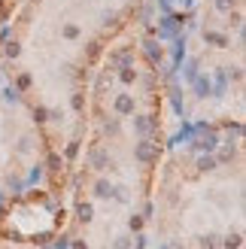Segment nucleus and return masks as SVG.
I'll list each match as a JSON object with an SVG mask.
<instances>
[{
    "label": "nucleus",
    "instance_id": "obj_4",
    "mask_svg": "<svg viewBox=\"0 0 246 249\" xmlns=\"http://www.w3.org/2000/svg\"><path fill=\"white\" fill-rule=\"evenodd\" d=\"M134 124H137V131H140V134H149V131H155V122H152V116H140V119L134 122Z\"/></svg>",
    "mask_w": 246,
    "mask_h": 249
},
{
    "label": "nucleus",
    "instance_id": "obj_14",
    "mask_svg": "<svg viewBox=\"0 0 246 249\" xmlns=\"http://www.w3.org/2000/svg\"><path fill=\"white\" fill-rule=\"evenodd\" d=\"M216 240H219L216 234H207V237H204V246H216Z\"/></svg>",
    "mask_w": 246,
    "mask_h": 249
},
{
    "label": "nucleus",
    "instance_id": "obj_6",
    "mask_svg": "<svg viewBox=\"0 0 246 249\" xmlns=\"http://www.w3.org/2000/svg\"><path fill=\"white\" fill-rule=\"evenodd\" d=\"M225 249H240V234H228V237L222 240Z\"/></svg>",
    "mask_w": 246,
    "mask_h": 249
},
{
    "label": "nucleus",
    "instance_id": "obj_9",
    "mask_svg": "<svg viewBox=\"0 0 246 249\" xmlns=\"http://www.w3.org/2000/svg\"><path fill=\"white\" fill-rule=\"evenodd\" d=\"M207 40H210V43H216V46H228V40H225V36H222V34H213V31L207 34Z\"/></svg>",
    "mask_w": 246,
    "mask_h": 249
},
{
    "label": "nucleus",
    "instance_id": "obj_11",
    "mask_svg": "<svg viewBox=\"0 0 246 249\" xmlns=\"http://www.w3.org/2000/svg\"><path fill=\"white\" fill-rule=\"evenodd\" d=\"M18 52H21L18 43H6V55H9V58H18Z\"/></svg>",
    "mask_w": 246,
    "mask_h": 249
},
{
    "label": "nucleus",
    "instance_id": "obj_10",
    "mask_svg": "<svg viewBox=\"0 0 246 249\" xmlns=\"http://www.w3.org/2000/svg\"><path fill=\"white\" fill-rule=\"evenodd\" d=\"M64 36H67V40H76V36H79V28H76V24H67V28H64Z\"/></svg>",
    "mask_w": 246,
    "mask_h": 249
},
{
    "label": "nucleus",
    "instance_id": "obj_2",
    "mask_svg": "<svg viewBox=\"0 0 246 249\" xmlns=\"http://www.w3.org/2000/svg\"><path fill=\"white\" fill-rule=\"evenodd\" d=\"M116 113L119 116H131L134 113V94H119L116 97Z\"/></svg>",
    "mask_w": 246,
    "mask_h": 249
},
{
    "label": "nucleus",
    "instance_id": "obj_8",
    "mask_svg": "<svg viewBox=\"0 0 246 249\" xmlns=\"http://www.w3.org/2000/svg\"><path fill=\"white\" fill-rule=\"evenodd\" d=\"M198 167H201V170H213V167H216V158H213V155H204V158L198 161Z\"/></svg>",
    "mask_w": 246,
    "mask_h": 249
},
{
    "label": "nucleus",
    "instance_id": "obj_12",
    "mask_svg": "<svg viewBox=\"0 0 246 249\" xmlns=\"http://www.w3.org/2000/svg\"><path fill=\"white\" fill-rule=\"evenodd\" d=\"M116 249H131V243H128V237H116Z\"/></svg>",
    "mask_w": 246,
    "mask_h": 249
},
{
    "label": "nucleus",
    "instance_id": "obj_13",
    "mask_svg": "<svg viewBox=\"0 0 246 249\" xmlns=\"http://www.w3.org/2000/svg\"><path fill=\"white\" fill-rule=\"evenodd\" d=\"M85 101H82V94H73V109H82Z\"/></svg>",
    "mask_w": 246,
    "mask_h": 249
},
{
    "label": "nucleus",
    "instance_id": "obj_7",
    "mask_svg": "<svg viewBox=\"0 0 246 249\" xmlns=\"http://www.w3.org/2000/svg\"><path fill=\"white\" fill-rule=\"evenodd\" d=\"M91 216H94L91 204H79V219H82V222H91Z\"/></svg>",
    "mask_w": 246,
    "mask_h": 249
},
{
    "label": "nucleus",
    "instance_id": "obj_15",
    "mask_svg": "<svg viewBox=\"0 0 246 249\" xmlns=\"http://www.w3.org/2000/svg\"><path fill=\"white\" fill-rule=\"evenodd\" d=\"M58 164H61V158H58V155L49 158V167H52V170H58Z\"/></svg>",
    "mask_w": 246,
    "mask_h": 249
},
{
    "label": "nucleus",
    "instance_id": "obj_1",
    "mask_svg": "<svg viewBox=\"0 0 246 249\" xmlns=\"http://www.w3.org/2000/svg\"><path fill=\"white\" fill-rule=\"evenodd\" d=\"M134 155H137V161H143V164H152V161L158 158V143L143 140V143H137V149H134Z\"/></svg>",
    "mask_w": 246,
    "mask_h": 249
},
{
    "label": "nucleus",
    "instance_id": "obj_3",
    "mask_svg": "<svg viewBox=\"0 0 246 249\" xmlns=\"http://www.w3.org/2000/svg\"><path fill=\"white\" fill-rule=\"evenodd\" d=\"M88 158H91V167H97V170H106V167H109V158L101 152V149H94Z\"/></svg>",
    "mask_w": 246,
    "mask_h": 249
},
{
    "label": "nucleus",
    "instance_id": "obj_5",
    "mask_svg": "<svg viewBox=\"0 0 246 249\" xmlns=\"http://www.w3.org/2000/svg\"><path fill=\"white\" fill-rule=\"evenodd\" d=\"M94 195H97V197H109V195H113V185H109V182H104V179H101V182L94 185Z\"/></svg>",
    "mask_w": 246,
    "mask_h": 249
}]
</instances>
